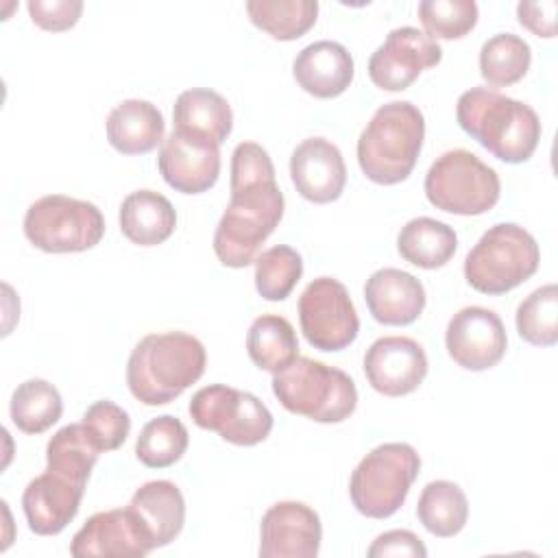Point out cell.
I'll return each mask as SVG.
<instances>
[{"label": "cell", "instance_id": "cell-29", "mask_svg": "<svg viewBox=\"0 0 558 558\" xmlns=\"http://www.w3.org/2000/svg\"><path fill=\"white\" fill-rule=\"evenodd\" d=\"M246 13L251 22L272 39L292 41L303 37L318 15L316 0H248Z\"/></svg>", "mask_w": 558, "mask_h": 558}, {"label": "cell", "instance_id": "cell-11", "mask_svg": "<svg viewBox=\"0 0 558 558\" xmlns=\"http://www.w3.org/2000/svg\"><path fill=\"white\" fill-rule=\"evenodd\" d=\"M299 323L305 340L318 351H342L360 331V318L344 283L318 277L299 296Z\"/></svg>", "mask_w": 558, "mask_h": 558}, {"label": "cell", "instance_id": "cell-31", "mask_svg": "<svg viewBox=\"0 0 558 558\" xmlns=\"http://www.w3.org/2000/svg\"><path fill=\"white\" fill-rule=\"evenodd\" d=\"M532 63L527 41L512 33H497L484 41L480 50V74L490 87H508L519 83Z\"/></svg>", "mask_w": 558, "mask_h": 558}, {"label": "cell", "instance_id": "cell-34", "mask_svg": "<svg viewBox=\"0 0 558 558\" xmlns=\"http://www.w3.org/2000/svg\"><path fill=\"white\" fill-rule=\"evenodd\" d=\"M519 336L536 347H551L558 340V288L547 283L527 294L517 307Z\"/></svg>", "mask_w": 558, "mask_h": 558}, {"label": "cell", "instance_id": "cell-12", "mask_svg": "<svg viewBox=\"0 0 558 558\" xmlns=\"http://www.w3.org/2000/svg\"><path fill=\"white\" fill-rule=\"evenodd\" d=\"M442 50L427 33L401 26L388 33L386 41L368 59L371 81L386 92L408 89L423 70L438 65Z\"/></svg>", "mask_w": 558, "mask_h": 558}, {"label": "cell", "instance_id": "cell-13", "mask_svg": "<svg viewBox=\"0 0 558 558\" xmlns=\"http://www.w3.org/2000/svg\"><path fill=\"white\" fill-rule=\"evenodd\" d=\"M153 549L150 534L129 506L92 514L70 543L76 558H142Z\"/></svg>", "mask_w": 558, "mask_h": 558}, {"label": "cell", "instance_id": "cell-22", "mask_svg": "<svg viewBox=\"0 0 558 558\" xmlns=\"http://www.w3.org/2000/svg\"><path fill=\"white\" fill-rule=\"evenodd\" d=\"M174 131L220 146L233 129L229 102L214 89L192 87L179 94L172 109Z\"/></svg>", "mask_w": 558, "mask_h": 558}, {"label": "cell", "instance_id": "cell-17", "mask_svg": "<svg viewBox=\"0 0 558 558\" xmlns=\"http://www.w3.org/2000/svg\"><path fill=\"white\" fill-rule=\"evenodd\" d=\"M157 166L163 181L177 192L201 194L218 181L220 150L211 142L196 140L172 129L161 144Z\"/></svg>", "mask_w": 558, "mask_h": 558}, {"label": "cell", "instance_id": "cell-39", "mask_svg": "<svg viewBox=\"0 0 558 558\" xmlns=\"http://www.w3.org/2000/svg\"><path fill=\"white\" fill-rule=\"evenodd\" d=\"M31 20L44 28V31H68L72 28L81 13H83V2L81 0H31L26 4Z\"/></svg>", "mask_w": 558, "mask_h": 558}, {"label": "cell", "instance_id": "cell-40", "mask_svg": "<svg viewBox=\"0 0 558 558\" xmlns=\"http://www.w3.org/2000/svg\"><path fill=\"white\" fill-rule=\"evenodd\" d=\"M368 558H386V556H416L425 558L427 549L416 534L410 530H390L379 534L368 547Z\"/></svg>", "mask_w": 558, "mask_h": 558}, {"label": "cell", "instance_id": "cell-7", "mask_svg": "<svg viewBox=\"0 0 558 558\" xmlns=\"http://www.w3.org/2000/svg\"><path fill=\"white\" fill-rule=\"evenodd\" d=\"M421 469L416 449L408 442H384L353 469L349 495L357 512L371 519L392 517L405 501Z\"/></svg>", "mask_w": 558, "mask_h": 558}, {"label": "cell", "instance_id": "cell-18", "mask_svg": "<svg viewBox=\"0 0 558 558\" xmlns=\"http://www.w3.org/2000/svg\"><path fill=\"white\" fill-rule=\"evenodd\" d=\"M85 484L46 469L28 482L22 495L24 517L28 527L39 536H52L68 527L76 517Z\"/></svg>", "mask_w": 558, "mask_h": 558}, {"label": "cell", "instance_id": "cell-8", "mask_svg": "<svg viewBox=\"0 0 558 558\" xmlns=\"http://www.w3.org/2000/svg\"><path fill=\"white\" fill-rule=\"evenodd\" d=\"M501 183L497 172L464 148L442 153L425 174L427 201L447 214H486L497 205Z\"/></svg>", "mask_w": 558, "mask_h": 558}, {"label": "cell", "instance_id": "cell-1", "mask_svg": "<svg viewBox=\"0 0 558 558\" xmlns=\"http://www.w3.org/2000/svg\"><path fill=\"white\" fill-rule=\"evenodd\" d=\"M207 353L198 338L185 331L144 336L129 355L126 384L144 405H163L205 373Z\"/></svg>", "mask_w": 558, "mask_h": 558}, {"label": "cell", "instance_id": "cell-33", "mask_svg": "<svg viewBox=\"0 0 558 558\" xmlns=\"http://www.w3.org/2000/svg\"><path fill=\"white\" fill-rule=\"evenodd\" d=\"M190 442L185 425L172 416L163 414L148 421L135 442V456L144 466L166 469L181 460Z\"/></svg>", "mask_w": 558, "mask_h": 558}, {"label": "cell", "instance_id": "cell-6", "mask_svg": "<svg viewBox=\"0 0 558 558\" xmlns=\"http://www.w3.org/2000/svg\"><path fill=\"white\" fill-rule=\"evenodd\" d=\"M538 262L536 240L514 222H499L469 251L464 277L482 294H504L530 279Z\"/></svg>", "mask_w": 558, "mask_h": 558}, {"label": "cell", "instance_id": "cell-36", "mask_svg": "<svg viewBox=\"0 0 558 558\" xmlns=\"http://www.w3.org/2000/svg\"><path fill=\"white\" fill-rule=\"evenodd\" d=\"M418 17L432 39H460L477 24V4L473 0H423Z\"/></svg>", "mask_w": 558, "mask_h": 558}, {"label": "cell", "instance_id": "cell-41", "mask_svg": "<svg viewBox=\"0 0 558 558\" xmlns=\"http://www.w3.org/2000/svg\"><path fill=\"white\" fill-rule=\"evenodd\" d=\"M556 11H558V4L554 0L519 2L517 4V15H519L521 26L530 28L538 37L556 35Z\"/></svg>", "mask_w": 558, "mask_h": 558}, {"label": "cell", "instance_id": "cell-19", "mask_svg": "<svg viewBox=\"0 0 558 558\" xmlns=\"http://www.w3.org/2000/svg\"><path fill=\"white\" fill-rule=\"evenodd\" d=\"M290 177L303 198L323 205L342 194L347 166L336 144L325 137H307L292 150Z\"/></svg>", "mask_w": 558, "mask_h": 558}, {"label": "cell", "instance_id": "cell-28", "mask_svg": "<svg viewBox=\"0 0 558 558\" xmlns=\"http://www.w3.org/2000/svg\"><path fill=\"white\" fill-rule=\"evenodd\" d=\"M416 517L429 534L440 538L456 536L466 525L469 519L466 495L453 482H429L418 497Z\"/></svg>", "mask_w": 558, "mask_h": 558}, {"label": "cell", "instance_id": "cell-24", "mask_svg": "<svg viewBox=\"0 0 558 558\" xmlns=\"http://www.w3.org/2000/svg\"><path fill=\"white\" fill-rule=\"evenodd\" d=\"M161 111L140 98L116 105L107 118V140L122 155H146L163 142Z\"/></svg>", "mask_w": 558, "mask_h": 558}, {"label": "cell", "instance_id": "cell-4", "mask_svg": "<svg viewBox=\"0 0 558 558\" xmlns=\"http://www.w3.org/2000/svg\"><path fill=\"white\" fill-rule=\"evenodd\" d=\"M283 194L277 181L231 187V201L214 233V253L229 268L255 262L259 246L283 216Z\"/></svg>", "mask_w": 558, "mask_h": 558}, {"label": "cell", "instance_id": "cell-30", "mask_svg": "<svg viewBox=\"0 0 558 558\" xmlns=\"http://www.w3.org/2000/svg\"><path fill=\"white\" fill-rule=\"evenodd\" d=\"M11 421L24 434H41L50 429L63 412L59 390L46 379H26L11 395Z\"/></svg>", "mask_w": 558, "mask_h": 558}, {"label": "cell", "instance_id": "cell-35", "mask_svg": "<svg viewBox=\"0 0 558 558\" xmlns=\"http://www.w3.org/2000/svg\"><path fill=\"white\" fill-rule=\"evenodd\" d=\"M301 275L303 259L286 244L270 246L255 257V288L266 301H283L294 290Z\"/></svg>", "mask_w": 558, "mask_h": 558}, {"label": "cell", "instance_id": "cell-2", "mask_svg": "<svg viewBox=\"0 0 558 558\" xmlns=\"http://www.w3.org/2000/svg\"><path fill=\"white\" fill-rule=\"evenodd\" d=\"M460 129L506 163H523L541 140L536 111L488 87L466 89L456 105Z\"/></svg>", "mask_w": 558, "mask_h": 558}, {"label": "cell", "instance_id": "cell-3", "mask_svg": "<svg viewBox=\"0 0 558 558\" xmlns=\"http://www.w3.org/2000/svg\"><path fill=\"white\" fill-rule=\"evenodd\" d=\"M425 118L410 100L381 105L357 140V163L366 179L395 185L410 177L421 155Z\"/></svg>", "mask_w": 558, "mask_h": 558}, {"label": "cell", "instance_id": "cell-32", "mask_svg": "<svg viewBox=\"0 0 558 558\" xmlns=\"http://www.w3.org/2000/svg\"><path fill=\"white\" fill-rule=\"evenodd\" d=\"M100 456L98 445L83 423L61 427L46 445V469L87 484L89 473Z\"/></svg>", "mask_w": 558, "mask_h": 558}, {"label": "cell", "instance_id": "cell-9", "mask_svg": "<svg viewBox=\"0 0 558 558\" xmlns=\"http://www.w3.org/2000/svg\"><path fill=\"white\" fill-rule=\"evenodd\" d=\"M24 235L44 253H81L102 240L105 218L94 203L48 194L26 209Z\"/></svg>", "mask_w": 558, "mask_h": 558}, {"label": "cell", "instance_id": "cell-21", "mask_svg": "<svg viewBox=\"0 0 558 558\" xmlns=\"http://www.w3.org/2000/svg\"><path fill=\"white\" fill-rule=\"evenodd\" d=\"M292 74L303 92L316 98H336L353 81V57L342 44L320 39L296 54Z\"/></svg>", "mask_w": 558, "mask_h": 558}, {"label": "cell", "instance_id": "cell-25", "mask_svg": "<svg viewBox=\"0 0 558 558\" xmlns=\"http://www.w3.org/2000/svg\"><path fill=\"white\" fill-rule=\"evenodd\" d=\"M120 231L140 246H157L166 242L177 227L172 203L153 190H135L120 205Z\"/></svg>", "mask_w": 558, "mask_h": 558}, {"label": "cell", "instance_id": "cell-27", "mask_svg": "<svg viewBox=\"0 0 558 558\" xmlns=\"http://www.w3.org/2000/svg\"><path fill=\"white\" fill-rule=\"evenodd\" d=\"M246 351L257 368L275 375L299 357L294 327L283 316L262 314L248 327Z\"/></svg>", "mask_w": 558, "mask_h": 558}, {"label": "cell", "instance_id": "cell-14", "mask_svg": "<svg viewBox=\"0 0 558 558\" xmlns=\"http://www.w3.org/2000/svg\"><path fill=\"white\" fill-rule=\"evenodd\" d=\"M506 329L501 318L480 305H469L456 312L445 331L449 357L466 371H486L506 353Z\"/></svg>", "mask_w": 558, "mask_h": 558}, {"label": "cell", "instance_id": "cell-37", "mask_svg": "<svg viewBox=\"0 0 558 558\" xmlns=\"http://www.w3.org/2000/svg\"><path fill=\"white\" fill-rule=\"evenodd\" d=\"M81 423L85 425V429L89 432V436L94 438V442L98 445L100 451L118 449L131 432L129 412L107 399L94 401L85 410Z\"/></svg>", "mask_w": 558, "mask_h": 558}, {"label": "cell", "instance_id": "cell-20", "mask_svg": "<svg viewBox=\"0 0 558 558\" xmlns=\"http://www.w3.org/2000/svg\"><path fill=\"white\" fill-rule=\"evenodd\" d=\"M364 299L377 323L410 325L425 307V288L405 270L381 268L366 279Z\"/></svg>", "mask_w": 558, "mask_h": 558}, {"label": "cell", "instance_id": "cell-26", "mask_svg": "<svg viewBox=\"0 0 558 558\" xmlns=\"http://www.w3.org/2000/svg\"><path fill=\"white\" fill-rule=\"evenodd\" d=\"M397 248L405 262L425 270H434L453 257L458 248V235L449 225L421 216L401 227Z\"/></svg>", "mask_w": 558, "mask_h": 558}, {"label": "cell", "instance_id": "cell-10", "mask_svg": "<svg viewBox=\"0 0 558 558\" xmlns=\"http://www.w3.org/2000/svg\"><path fill=\"white\" fill-rule=\"evenodd\" d=\"M190 416L201 429L240 447L266 440L272 429V414L255 395L222 384L201 388L190 401Z\"/></svg>", "mask_w": 558, "mask_h": 558}, {"label": "cell", "instance_id": "cell-16", "mask_svg": "<svg viewBox=\"0 0 558 558\" xmlns=\"http://www.w3.org/2000/svg\"><path fill=\"white\" fill-rule=\"evenodd\" d=\"M364 373L373 390L386 397H403L423 384L427 355L423 347L408 336H384L368 347Z\"/></svg>", "mask_w": 558, "mask_h": 558}, {"label": "cell", "instance_id": "cell-23", "mask_svg": "<svg viewBox=\"0 0 558 558\" xmlns=\"http://www.w3.org/2000/svg\"><path fill=\"white\" fill-rule=\"evenodd\" d=\"M129 508L137 514L153 538L155 549L172 543L185 523V499L177 484L168 480H153L140 486Z\"/></svg>", "mask_w": 558, "mask_h": 558}, {"label": "cell", "instance_id": "cell-15", "mask_svg": "<svg viewBox=\"0 0 558 558\" xmlns=\"http://www.w3.org/2000/svg\"><path fill=\"white\" fill-rule=\"evenodd\" d=\"M323 538L320 519L314 508L301 501H277L259 525L262 558H314Z\"/></svg>", "mask_w": 558, "mask_h": 558}, {"label": "cell", "instance_id": "cell-5", "mask_svg": "<svg viewBox=\"0 0 558 558\" xmlns=\"http://www.w3.org/2000/svg\"><path fill=\"white\" fill-rule=\"evenodd\" d=\"M272 392L288 412L316 423H340L357 405L355 381L344 371L301 355L272 375Z\"/></svg>", "mask_w": 558, "mask_h": 558}, {"label": "cell", "instance_id": "cell-38", "mask_svg": "<svg viewBox=\"0 0 558 558\" xmlns=\"http://www.w3.org/2000/svg\"><path fill=\"white\" fill-rule=\"evenodd\" d=\"M275 166L268 153L255 142H242L233 148L231 155V187L272 181Z\"/></svg>", "mask_w": 558, "mask_h": 558}]
</instances>
